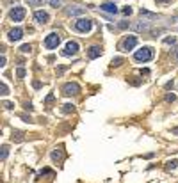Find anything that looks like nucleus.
Returning a JSON list of instances; mask_svg holds the SVG:
<instances>
[{"label":"nucleus","instance_id":"3","mask_svg":"<svg viewBox=\"0 0 178 183\" xmlns=\"http://www.w3.org/2000/svg\"><path fill=\"white\" fill-rule=\"evenodd\" d=\"M135 45H137V36H127V37L119 43V48L128 52V50H134Z\"/></svg>","mask_w":178,"mask_h":183},{"label":"nucleus","instance_id":"15","mask_svg":"<svg viewBox=\"0 0 178 183\" xmlns=\"http://www.w3.org/2000/svg\"><path fill=\"white\" fill-rule=\"evenodd\" d=\"M141 16H146L148 20H157V18H158L155 13H150V11H146V9H141Z\"/></svg>","mask_w":178,"mask_h":183},{"label":"nucleus","instance_id":"5","mask_svg":"<svg viewBox=\"0 0 178 183\" xmlns=\"http://www.w3.org/2000/svg\"><path fill=\"white\" fill-rule=\"evenodd\" d=\"M9 18H11L13 21H21L23 18H25V9H23V7H20V6H16L13 11L9 13Z\"/></svg>","mask_w":178,"mask_h":183},{"label":"nucleus","instance_id":"13","mask_svg":"<svg viewBox=\"0 0 178 183\" xmlns=\"http://www.w3.org/2000/svg\"><path fill=\"white\" fill-rule=\"evenodd\" d=\"M63 156H64L63 148H57V149L52 151V158H54V160H63Z\"/></svg>","mask_w":178,"mask_h":183},{"label":"nucleus","instance_id":"18","mask_svg":"<svg viewBox=\"0 0 178 183\" xmlns=\"http://www.w3.org/2000/svg\"><path fill=\"white\" fill-rule=\"evenodd\" d=\"M121 62H123V59H121V57H116V59H112V66L114 68H118V66H121Z\"/></svg>","mask_w":178,"mask_h":183},{"label":"nucleus","instance_id":"7","mask_svg":"<svg viewBox=\"0 0 178 183\" xmlns=\"http://www.w3.org/2000/svg\"><path fill=\"white\" fill-rule=\"evenodd\" d=\"M80 91V87H78V84H64V87H63V92L66 94V96H73V94H77V92Z\"/></svg>","mask_w":178,"mask_h":183},{"label":"nucleus","instance_id":"4","mask_svg":"<svg viewBox=\"0 0 178 183\" xmlns=\"http://www.w3.org/2000/svg\"><path fill=\"white\" fill-rule=\"evenodd\" d=\"M75 28H77L78 32H89L93 28V21L87 20V18H80V20L75 21Z\"/></svg>","mask_w":178,"mask_h":183},{"label":"nucleus","instance_id":"24","mask_svg":"<svg viewBox=\"0 0 178 183\" xmlns=\"http://www.w3.org/2000/svg\"><path fill=\"white\" fill-rule=\"evenodd\" d=\"M63 107H64L63 109L64 112H71V110H73V105H71V103H66V105H63Z\"/></svg>","mask_w":178,"mask_h":183},{"label":"nucleus","instance_id":"25","mask_svg":"<svg viewBox=\"0 0 178 183\" xmlns=\"http://www.w3.org/2000/svg\"><path fill=\"white\" fill-rule=\"evenodd\" d=\"M50 4H52V6L54 7H57V6H63V0H48Z\"/></svg>","mask_w":178,"mask_h":183},{"label":"nucleus","instance_id":"34","mask_svg":"<svg viewBox=\"0 0 178 183\" xmlns=\"http://www.w3.org/2000/svg\"><path fill=\"white\" fill-rule=\"evenodd\" d=\"M176 59H178V57H176Z\"/></svg>","mask_w":178,"mask_h":183},{"label":"nucleus","instance_id":"1","mask_svg":"<svg viewBox=\"0 0 178 183\" xmlns=\"http://www.w3.org/2000/svg\"><path fill=\"white\" fill-rule=\"evenodd\" d=\"M134 59L139 61V62H148V61L153 59V50L150 48V46H142L141 50H137L134 53Z\"/></svg>","mask_w":178,"mask_h":183},{"label":"nucleus","instance_id":"31","mask_svg":"<svg viewBox=\"0 0 178 183\" xmlns=\"http://www.w3.org/2000/svg\"><path fill=\"white\" fill-rule=\"evenodd\" d=\"M0 66H6V57L2 55V59H0Z\"/></svg>","mask_w":178,"mask_h":183},{"label":"nucleus","instance_id":"22","mask_svg":"<svg viewBox=\"0 0 178 183\" xmlns=\"http://www.w3.org/2000/svg\"><path fill=\"white\" fill-rule=\"evenodd\" d=\"M164 43H166V45H175V43H176V39H175V37H166V39H164Z\"/></svg>","mask_w":178,"mask_h":183},{"label":"nucleus","instance_id":"16","mask_svg":"<svg viewBox=\"0 0 178 183\" xmlns=\"http://www.w3.org/2000/svg\"><path fill=\"white\" fill-rule=\"evenodd\" d=\"M13 141L21 142L23 141V134H21V132H13Z\"/></svg>","mask_w":178,"mask_h":183},{"label":"nucleus","instance_id":"10","mask_svg":"<svg viewBox=\"0 0 178 183\" xmlns=\"http://www.w3.org/2000/svg\"><path fill=\"white\" fill-rule=\"evenodd\" d=\"M21 37H23V30H21V28H13V30L9 32V39H11V41H20Z\"/></svg>","mask_w":178,"mask_h":183},{"label":"nucleus","instance_id":"28","mask_svg":"<svg viewBox=\"0 0 178 183\" xmlns=\"http://www.w3.org/2000/svg\"><path fill=\"white\" fill-rule=\"evenodd\" d=\"M4 107H6V109H7V110H11V109H13V103H11V101H6V103H4Z\"/></svg>","mask_w":178,"mask_h":183},{"label":"nucleus","instance_id":"11","mask_svg":"<svg viewBox=\"0 0 178 183\" xmlns=\"http://www.w3.org/2000/svg\"><path fill=\"white\" fill-rule=\"evenodd\" d=\"M87 55H89V59H96V57L102 55V48L100 46H91L89 52H87Z\"/></svg>","mask_w":178,"mask_h":183},{"label":"nucleus","instance_id":"23","mask_svg":"<svg viewBox=\"0 0 178 183\" xmlns=\"http://www.w3.org/2000/svg\"><path fill=\"white\" fill-rule=\"evenodd\" d=\"M27 2H28V4H32V6H41L45 0H27Z\"/></svg>","mask_w":178,"mask_h":183},{"label":"nucleus","instance_id":"33","mask_svg":"<svg viewBox=\"0 0 178 183\" xmlns=\"http://www.w3.org/2000/svg\"><path fill=\"white\" fill-rule=\"evenodd\" d=\"M158 2H167V0H158Z\"/></svg>","mask_w":178,"mask_h":183},{"label":"nucleus","instance_id":"17","mask_svg":"<svg viewBox=\"0 0 178 183\" xmlns=\"http://www.w3.org/2000/svg\"><path fill=\"white\" fill-rule=\"evenodd\" d=\"M176 165H178V160H169V162L166 164V169H167V171H171V169H175Z\"/></svg>","mask_w":178,"mask_h":183},{"label":"nucleus","instance_id":"30","mask_svg":"<svg viewBox=\"0 0 178 183\" xmlns=\"http://www.w3.org/2000/svg\"><path fill=\"white\" fill-rule=\"evenodd\" d=\"M166 100H167V101H173V100H175V94H167V96H166Z\"/></svg>","mask_w":178,"mask_h":183},{"label":"nucleus","instance_id":"14","mask_svg":"<svg viewBox=\"0 0 178 183\" xmlns=\"http://www.w3.org/2000/svg\"><path fill=\"white\" fill-rule=\"evenodd\" d=\"M135 30H148L150 25H148V21H139V23H135L134 25Z\"/></svg>","mask_w":178,"mask_h":183},{"label":"nucleus","instance_id":"21","mask_svg":"<svg viewBox=\"0 0 178 183\" xmlns=\"http://www.w3.org/2000/svg\"><path fill=\"white\" fill-rule=\"evenodd\" d=\"M16 77L23 78V77H25V70H23V68H18V71H16Z\"/></svg>","mask_w":178,"mask_h":183},{"label":"nucleus","instance_id":"19","mask_svg":"<svg viewBox=\"0 0 178 183\" xmlns=\"http://www.w3.org/2000/svg\"><path fill=\"white\" fill-rule=\"evenodd\" d=\"M21 52H23V53H30V50H32V46H30V45H23V46H21Z\"/></svg>","mask_w":178,"mask_h":183},{"label":"nucleus","instance_id":"20","mask_svg":"<svg viewBox=\"0 0 178 183\" xmlns=\"http://www.w3.org/2000/svg\"><path fill=\"white\" fill-rule=\"evenodd\" d=\"M7 153H9V148H7V146H2V160L7 158Z\"/></svg>","mask_w":178,"mask_h":183},{"label":"nucleus","instance_id":"32","mask_svg":"<svg viewBox=\"0 0 178 183\" xmlns=\"http://www.w3.org/2000/svg\"><path fill=\"white\" fill-rule=\"evenodd\" d=\"M173 134H176V135H178V128H175V130H173Z\"/></svg>","mask_w":178,"mask_h":183},{"label":"nucleus","instance_id":"8","mask_svg":"<svg viewBox=\"0 0 178 183\" xmlns=\"http://www.w3.org/2000/svg\"><path fill=\"white\" fill-rule=\"evenodd\" d=\"M100 9H102L103 13H109V14H116V13H118V7H116L114 2H105V4H102V6H100Z\"/></svg>","mask_w":178,"mask_h":183},{"label":"nucleus","instance_id":"12","mask_svg":"<svg viewBox=\"0 0 178 183\" xmlns=\"http://www.w3.org/2000/svg\"><path fill=\"white\" fill-rule=\"evenodd\" d=\"M66 13L70 14V16H78V14H82V13H84V9H82V7L73 6V7H70V9H68Z\"/></svg>","mask_w":178,"mask_h":183},{"label":"nucleus","instance_id":"9","mask_svg":"<svg viewBox=\"0 0 178 183\" xmlns=\"http://www.w3.org/2000/svg\"><path fill=\"white\" fill-rule=\"evenodd\" d=\"M34 20L43 25V23H46V21H48V14L45 13V11H36V13H34Z\"/></svg>","mask_w":178,"mask_h":183},{"label":"nucleus","instance_id":"6","mask_svg":"<svg viewBox=\"0 0 178 183\" xmlns=\"http://www.w3.org/2000/svg\"><path fill=\"white\" fill-rule=\"evenodd\" d=\"M77 52H78V43L68 41V43H66V46H64V50H63V55L70 57V55H75Z\"/></svg>","mask_w":178,"mask_h":183},{"label":"nucleus","instance_id":"2","mask_svg":"<svg viewBox=\"0 0 178 183\" xmlns=\"http://www.w3.org/2000/svg\"><path fill=\"white\" fill-rule=\"evenodd\" d=\"M61 43V36L57 34V32H50L48 36H46V39H45V48H57V45Z\"/></svg>","mask_w":178,"mask_h":183},{"label":"nucleus","instance_id":"26","mask_svg":"<svg viewBox=\"0 0 178 183\" xmlns=\"http://www.w3.org/2000/svg\"><path fill=\"white\" fill-rule=\"evenodd\" d=\"M123 14H127V16H130V14H132V7H123Z\"/></svg>","mask_w":178,"mask_h":183},{"label":"nucleus","instance_id":"27","mask_svg":"<svg viewBox=\"0 0 178 183\" xmlns=\"http://www.w3.org/2000/svg\"><path fill=\"white\" fill-rule=\"evenodd\" d=\"M118 27H119V28H127V27H130V23H127V21H119V23H118Z\"/></svg>","mask_w":178,"mask_h":183},{"label":"nucleus","instance_id":"29","mask_svg":"<svg viewBox=\"0 0 178 183\" xmlns=\"http://www.w3.org/2000/svg\"><path fill=\"white\" fill-rule=\"evenodd\" d=\"M2 94H9V89H7L6 84H2Z\"/></svg>","mask_w":178,"mask_h":183}]
</instances>
